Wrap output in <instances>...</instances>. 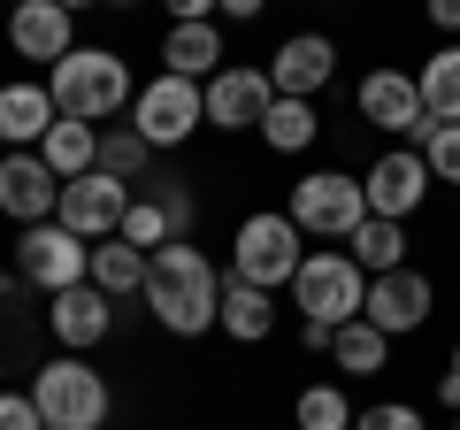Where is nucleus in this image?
Here are the masks:
<instances>
[{"instance_id": "1", "label": "nucleus", "mask_w": 460, "mask_h": 430, "mask_svg": "<svg viewBox=\"0 0 460 430\" xmlns=\"http://www.w3.org/2000/svg\"><path fill=\"white\" fill-rule=\"evenodd\" d=\"M146 308L169 338H199L215 331L223 315V269L192 246V238H169V246L146 254Z\"/></svg>"}, {"instance_id": "2", "label": "nucleus", "mask_w": 460, "mask_h": 430, "mask_svg": "<svg viewBox=\"0 0 460 430\" xmlns=\"http://www.w3.org/2000/svg\"><path fill=\"white\" fill-rule=\"evenodd\" d=\"M47 93H54V108H62V116L108 123V116H123V108L138 100V85H131V62H123L115 47H77V54H62V62H54Z\"/></svg>"}, {"instance_id": "3", "label": "nucleus", "mask_w": 460, "mask_h": 430, "mask_svg": "<svg viewBox=\"0 0 460 430\" xmlns=\"http://www.w3.org/2000/svg\"><path fill=\"white\" fill-rule=\"evenodd\" d=\"M299 262H307V231H299L292 215H277V208L246 215V223L230 231V277H238V284L277 292V284L299 277Z\"/></svg>"}, {"instance_id": "4", "label": "nucleus", "mask_w": 460, "mask_h": 430, "mask_svg": "<svg viewBox=\"0 0 460 430\" xmlns=\"http://www.w3.org/2000/svg\"><path fill=\"white\" fill-rule=\"evenodd\" d=\"M284 215H292L307 238H323V246H345V238L368 223V193H361L353 169H307V177H292Z\"/></svg>"}, {"instance_id": "5", "label": "nucleus", "mask_w": 460, "mask_h": 430, "mask_svg": "<svg viewBox=\"0 0 460 430\" xmlns=\"http://www.w3.org/2000/svg\"><path fill=\"white\" fill-rule=\"evenodd\" d=\"M31 399L47 415V430H100L108 423V377L84 369V354H62V362H39L31 369Z\"/></svg>"}, {"instance_id": "6", "label": "nucleus", "mask_w": 460, "mask_h": 430, "mask_svg": "<svg viewBox=\"0 0 460 430\" xmlns=\"http://www.w3.org/2000/svg\"><path fill=\"white\" fill-rule=\"evenodd\" d=\"M284 292H292L299 323H330V331H345V323L361 315V300H368V277H361L353 254H307Z\"/></svg>"}, {"instance_id": "7", "label": "nucleus", "mask_w": 460, "mask_h": 430, "mask_svg": "<svg viewBox=\"0 0 460 430\" xmlns=\"http://www.w3.org/2000/svg\"><path fill=\"white\" fill-rule=\"evenodd\" d=\"M208 123V93H199L192 77H177V69H162V77H146L138 85V100H131V131L146 139L154 154L162 147H184V139Z\"/></svg>"}, {"instance_id": "8", "label": "nucleus", "mask_w": 460, "mask_h": 430, "mask_svg": "<svg viewBox=\"0 0 460 430\" xmlns=\"http://www.w3.org/2000/svg\"><path fill=\"white\" fill-rule=\"evenodd\" d=\"M353 108H361V123H376L392 147H422V131H429L422 85H414L407 69H368V77L353 85Z\"/></svg>"}, {"instance_id": "9", "label": "nucleus", "mask_w": 460, "mask_h": 430, "mask_svg": "<svg viewBox=\"0 0 460 430\" xmlns=\"http://www.w3.org/2000/svg\"><path fill=\"white\" fill-rule=\"evenodd\" d=\"M208 123L215 131H261V116L277 108V77H269V62L253 69V62H223L208 85Z\"/></svg>"}, {"instance_id": "10", "label": "nucleus", "mask_w": 460, "mask_h": 430, "mask_svg": "<svg viewBox=\"0 0 460 430\" xmlns=\"http://www.w3.org/2000/svg\"><path fill=\"white\" fill-rule=\"evenodd\" d=\"M16 269L54 300V292H69V284L93 277V246H84L77 231H62V223H31V231L16 238Z\"/></svg>"}, {"instance_id": "11", "label": "nucleus", "mask_w": 460, "mask_h": 430, "mask_svg": "<svg viewBox=\"0 0 460 430\" xmlns=\"http://www.w3.org/2000/svg\"><path fill=\"white\" fill-rule=\"evenodd\" d=\"M429 162H422V147H384L376 162L361 169V193H368V215H384V223H407L414 208L429 200Z\"/></svg>"}, {"instance_id": "12", "label": "nucleus", "mask_w": 460, "mask_h": 430, "mask_svg": "<svg viewBox=\"0 0 460 430\" xmlns=\"http://www.w3.org/2000/svg\"><path fill=\"white\" fill-rule=\"evenodd\" d=\"M123 208H131V184L108 177V169H84L77 184H62V208H54V223H62V231H77L84 246H100V238L123 231Z\"/></svg>"}, {"instance_id": "13", "label": "nucleus", "mask_w": 460, "mask_h": 430, "mask_svg": "<svg viewBox=\"0 0 460 430\" xmlns=\"http://www.w3.org/2000/svg\"><path fill=\"white\" fill-rule=\"evenodd\" d=\"M429 308H438V292H429L422 269H384V277H368L361 323H376L384 338H414L429 323Z\"/></svg>"}, {"instance_id": "14", "label": "nucleus", "mask_w": 460, "mask_h": 430, "mask_svg": "<svg viewBox=\"0 0 460 430\" xmlns=\"http://www.w3.org/2000/svg\"><path fill=\"white\" fill-rule=\"evenodd\" d=\"M54 208H62V177L47 169L39 147H16L0 162V215H16L23 231H31V223H54Z\"/></svg>"}, {"instance_id": "15", "label": "nucleus", "mask_w": 460, "mask_h": 430, "mask_svg": "<svg viewBox=\"0 0 460 430\" xmlns=\"http://www.w3.org/2000/svg\"><path fill=\"white\" fill-rule=\"evenodd\" d=\"M8 47L23 54V62H62V54H77V16H69L62 0H16L8 8Z\"/></svg>"}, {"instance_id": "16", "label": "nucleus", "mask_w": 460, "mask_h": 430, "mask_svg": "<svg viewBox=\"0 0 460 430\" xmlns=\"http://www.w3.org/2000/svg\"><path fill=\"white\" fill-rule=\"evenodd\" d=\"M47 331L62 338L69 354H93L100 338L115 331V300L100 292L93 277H84V284H69V292H54V308H47Z\"/></svg>"}, {"instance_id": "17", "label": "nucleus", "mask_w": 460, "mask_h": 430, "mask_svg": "<svg viewBox=\"0 0 460 430\" xmlns=\"http://www.w3.org/2000/svg\"><path fill=\"white\" fill-rule=\"evenodd\" d=\"M330 69H338V47H330L323 31H292L277 47V62H269V77H277L284 100H314L330 85Z\"/></svg>"}, {"instance_id": "18", "label": "nucleus", "mask_w": 460, "mask_h": 430, "mask_svg": "<svg viewBox=\"0 0 460 430\" xmlns=\"http://www.w3.org/2000/svg\"><path fill=\"white\" fill-rule=\"evenodd\" d=\"M54 123H62V108H54L47 85H0V139H8V154L16 147H47Z\"/></svg>"}, {"instance_id": "19", "label": "nucleus", "mask_w": 460, "mask_h": 430, "mask_svg": "<svg viewBox=\"0 0 460 430\" xmlns=\"http://www.w3.org/2000/svg\"><path fill=\"white\" fill-rule=\"evenodd\" d=\"M223 62H230V54H223V31H215V23H169V39H162V69H177V77L208 85Z\"/></svg>"}, {"instance_id": "20", "label": "nucleus", "mask_w": 460, "mask_h": 430, "mask_svg": "<svg viewBox=\"0 0 460 430\" xmlns=\"http://www.w3.org/2000/svg\"><path fill=\"white\" fill-rule=\"evenodd\" d=\"M269 300H277V292L223 277V315H215V331H230L238 346H261V338H269V323H277V308H269Z\"/></svg>"}, {"instance_id": "21", "label": "nucleus", "mask_w": 460, "mask_h": 430, "mask_svg": "<svg viewBox=\"0 0 460 430\" xmlns=\"http://www.w3.org/2000/svg\"><path fill=\"white\" fill-rule=\"evenodd\" d=\"M39 154H47V169H54L62 184H77L84 169H100V123H77V116H62V123L47 131V147H39Z\"/></svg>"}, {"instance_id": "22", "label": "nucleus", "mask_w": 460, "mask_h": 430, "mask_svg": "<svg viewBox=\"0 0 460 430\" xmlns=\"http://www.w3.org/2000/svg\"><path fill=\"white\" fill-rule=\"evenodd\" d=\"M314 139H323V108H314V100H284V93H277V108L261 116V147H269V154H307Z\"/></svg>"}, {"instance_id": "23", "label": "nucleus", "mask_w": 460, "mask_h": 430, "mask_svg": "<svg viewBox=\"0 0 460 430\" xmlns=\"http://www.w3.org/2000/svg\"><path fill=\"white\" fill-rule=\"evenodd\" d=\"M345 254L361 262V277H384V269H407V223H384V215H368L361 231L345 238Z\"/></svg>"}, {"instance_id": "24", "label": "nucleus", "mask_w": 460, "mask_h": 430, "mask_svg": "<svg viewBox=\"0 0 460 430\" xmlns=\"http://www.w3.org/2000/svg\"><path fill=\"white\" fill-rule=\"evenodd\" d=\"M330 362H338L345 377H376V369H392V338H384L376 323H361V315H353V323L330 338Z\"/></svg>"}, {"instance_id": "25", "label": "nucleus", "mask_w": 460, "mask_h": 430, "mask_svg": "<svg viewBox=\"0 0 460 430\" xmlns=\"http://www.w3.org/2000/svg\"><path fill=\"white\" fill-rule=\"evenodd\" d=\"M414 85H422V108H429V123H460V39L429 54Z\"/></svg>"}, {"instance_id": "26", "label": "nucleus", "mask_w": 460, "mask_h": 430, "mask_svg": "<svg viewBox=\"0 0 460 430\" xmlns=\"http://www.w3.org/2000/svg\"><path fill=\"white\" fill-rule=\"evenodd\" d=\"M93 284H100L108 300L146 292V254H138V246H123V238H100V246H93Z\"/></svg>"}, {"instance_id": "27", "label": "nucleus", "mask_w": 460, "mask_h": 430, "mask_svg": "<svg viewBox=\"0 0 460 430\" xmlns=\"http://www.w3.org/2000/svg\"><path fill=\"white\" fill-rule=\"evenodd\" d=\"M123 246H138V254H154V246H169V238H177V223H169V208L154 193H131V208H123Z\"/></svg>"}, {"instance_id": "28", "label": "nucleus", "mask_w": 460, "mask_h": 430, "mask_svg": "<svg viewBox=\"0 0 460 430\" xmlns=\"http://www.w3.org/2000/svg\"><path fill=\"white\" fill-rule=\"evenodd\" d=\"M146 162H154V147L131 131V123L100 131V169H108V177H123V184H146Z\"/></svg>"}, {"instance_id": "29", "label": "nucleus", "mask_w": 460, "mask_h": 430, "mask_svg": "<svg viewBox=\"0 0 460 430\" xmlns=\"http://www.w3.org/2000/svg\"><path fill=\"white\" fill-rule=\"evenodd\" d=\"M292 423L299 430H353V399H345L338 384H307L299 408H292Z\"/></svg>"}, {"instance_id": "30", "label": "nucleus", "mask_w": 460, "mask_h": 430, "mask_svg": "<svg viewBox=\"0 0 460 430\" xmlns=\"http://www.w3.org/2000/svg\"><path fill=\"white\" fill-rule=\"evenodd\" d=\"M422 162L438 184H460V123H429L422 131Z\"/></svg>"}, {"instance_id": "31", "label": "nucleus", "mask_w": 460, "mask_h": 430, "mask_svg": "<svg viewBox=\"0 0 460 430\" xmlns=\"http://www.w3.org/2000/svg\"><path fill=\"white\" fill-rule=\"evenodd\" d=\"M146 193L169 208V223H177V238H192V223H199V208H192V184L184 177H146Z\"/></svg>"}, {"instance_id": "32", "label": "nucleus", "mask_w": 460, "mask_h": 430, "mask_svg": "<svg viewBox=\"0 0 460 430\" xmlns=\"http://www.w3.org/2000/svg\"><path fill=\"white\" fill-rule=\"evenodd\" d=\"M353 430H429V423H422V408H407V399H384V408L353 415Z\"/></svg>"}, {"instance_id": "33", "label": "nucleus", "mask_w": 460, "mask_h": 430, "mask_svg": "<svg viewBox=\"0 0 460 430\" xmlns=\"http://www.w3.org/2000/svg\"><path fill=\"white\" fill-rule=\"evenodd\" d=\"M0 430H47L39 399H31V392H0Z\"/></svg>"}, {"instance_id": "34", "label": "nucleus", "mask_w": 460, "mask_h": 430, "mask_svg": "<svg viewBox=\"0 0 460 430\" xmlns=\"http://www.w3.org/2000/svg\"><path fill=\"white\" fill-rule=\"evenodd\" d=\"M169 8V23H215L223 16V0H162Z\"/></svg>"}, {"instance_id": "35", "label": "nucleus", "mask_w": 460, "mask_h": 430, "mask_svg": "<svg viewBox=\"0 0 460 430\" xmlns=\"http://www.w3.org/2000/svg\"><path fill=\"white\" fill-rule=\"evenodd\" d=\"M429 8V23H438V31H460V0H422Z\"/></svg>"}, {"instance_id": "36", "label": "nucleus", "mask_w": 460, "mask_h": 430, "mask_svg": "<svg viewBox=\"0 0 460 430\" xmlns=\"http://www.w3.org/2000/svg\"><path fill=\"white\" fill-rule=\"evenodd\" d=\"M330 338H338L330 323H299V346H307V354H330Z\"/></svg>"}, {"instance_id": "37", "label": "nucleus", "mask_w": 460, "mask_h": 430, "mask_svg": "<svg viewBox=\"0 0 460 430\" xmlns=\"http://www.w3.org/2000/svg\"><path fill=\"white\" fill-rule=\"evenodd\" d=\"M261 8H269V0H223V16H230V23H261Z\"/></svg>"}, {"instance_id": "38", "label": "nucleus", "mask_w": 460, "mask_h": 430, "mask_svg": "<svg viewBox=\"0 0 460 430\" xmlns=\"http://www.w3.org/2000/svg\"><path fill=\"white\" fill-rule=\"evenodd\" d=\"M438 399H445V408L460 415V377H453V369H445V377H438Z\"/></svg>"}, {"instance_id": "39", "label": "nucleus", "mask_w": 460, "mask_h": 430, "mask_svg": "<svg viewBox=\"0 0 460 430\" xmlns=\"http://www.w3.org/2000/svg\"><path fill=\"white\" fill-rule=\"evenodd\" d=\"M62 8H69V16H77V8H108V0H62Z\"/></svg>"}, {"instance_id": "40", "label": "nucleus", "mask_w": 460, "mask_h": 430, "mask_svg": "<svg viewBox=\"0 0 460 430\" xmlns=\"http://www.w3.org/2000/svg\"><path fill=\"white\" fill-rule=\"evenodd\" d=\"M453 377H460V346H453Z\"/></svg>"}, {"instance_id": "41", "label": "nucleus", "mask_w": 460, "mask_h": 430, "mask_svg": "<svg viewBox=\"0 0 460 430\" xmlns=\"http://www.w3.org/2000/svg\"><path fill=\"white\" fill-rule=\"evenodd\" d=\"M108 8H131V0H108Z\"/></svg>"}, {"instance_id": "42", "label": "nucleus", "mask_w": 460, "mask_h": 430, "mask_svg": "<svg viewBox=\"0 0 460 430\" xmlns=\"http://www.w3.org/2000/svg\"><path fill=\"white\" fill-rule=\"evenodd\" d=\"M453 430H460V415H453Z\"/></svg>"}]
</instances>
